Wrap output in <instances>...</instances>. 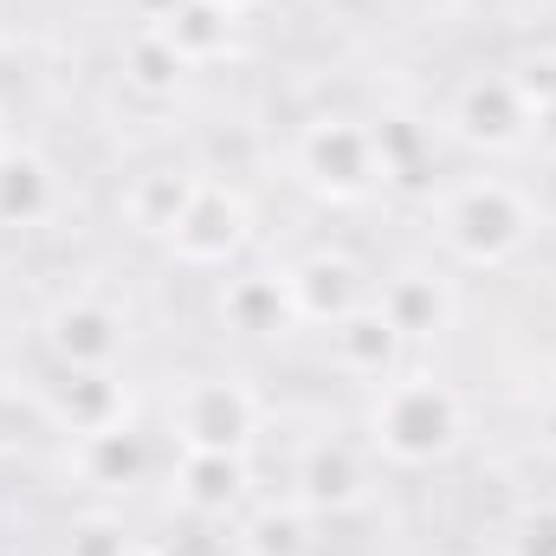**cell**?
<instances>
[{"mask_svg":"<svg viewBox=\"0 0 556 556\" xmlns=\"http://www.w3.org/2000/svg\"><path fill=\"white\" fill-rule=\"evenodd\" d=\"M531 142H538L544 155H556V104H551V111H538V117H531Z\"/></svg>","mask_w":556,"mask_h":556,"instance_id":"23","label":"cell"},{"mask_svg":"<svg viewBox=\"0 0 556 556\" xmlns=\"http://www.w3.org/2000/svg\"><path fill=\"white\" fill-rule=\"evenodd\" d=\"M369 453L389 466H433L466 440V395L440 376H389L369 389Z\"/></svg>","mask_w":556,"mask_h":556,"instance_id":"2","label":"cell"},{"mask_svg":"<svg viewBox=\"0 0 556 556\" xmlns=\"http://www.w3.org/2000/svg\"><path fill=\"white\" fill-rule=\"evenodd\" d=\"M130 556H168V551H155V544H130Z\"/></svg>","mask_w":556,"mask_h":556,"instance_id":"26","label":"cell"},{"mask_svg":"<svg viewBox=\"0 0 556 556\" xmlns=\"http://www.w3.org/2000/svg\"><path fill=\"white\" fill-rule=\"evenodd\" d=\"M46 415L59 420V433L85 440V433L124 427V420H130V395H124L117 369H65V376L46 389Z\"/></svg>","mask_w":556,"mask_h":556,"instance_id":"14","label":"cell"},{"mask_svg":"<svg viewBox=\"0 0 556 556\" xmlns=\"http://www.w3.org/2000/svg\"><path fill=\"white\" fill-rule=\"evenodd\" d=\"M505 556H556V498L518 511V525L505 538Z\"/></svg>","mask_w":556,"mask_h":556,"instance_id":"21","label":"cell"},{"mask_svg":"<svg viewBox=\"0 0 556 556\" xmlns=\"http://www.w3.org/2000/svg\"><path fill=\"white\" fill-rule=\"evenodd\" d=\"M260 427H266L260 395L240 376H220V369L214 376H188L175 389V402H168V433L188 453H240V459H253Z\"/></svg>","mask_w":556,"mask_h":556,"instance_id":"4","label":"cell"},{"mask_svg":"<svg viewBox=\"0 0 556 556\" xmlns=\"http://www.w3.org/2000/svg\"><path fill=\"white\" fill-rule=\"evenodd\" d=\"M207 7H220V13H233V20H247V13H253L260 0H207Z\"/></svg>","mask_w":556,"mask_h":556,"instance_id":"24","label":"cell"},{"mask_svg":"<svg viewBox=\"0 0 556 556\" xmlns=\"http://www.w3.org/2000/svg\"><path fill=\"white\" fill-rule=\"evenodd\" d=\"M188 78V65L162 46V33L155 26H142L137 46H130V85L137 91H155V98H175V85Z\"/></svg>","mask_w":556,"mask_h":556,"instance_id":"20","label":"cell"},{"mask_svg":"<svg viewBox=\"0 0 556 556\" xmlns=\"http://www.w3.org/2000/svg\"><path fill=\"white\" fill-rule=\"evenodd\" d=\"M427 220H433V240L453 266H511L531 240H538V207L518 181L505 175H466V181H446L433 201H427Z\"/></svg>","mask_w":556,"mask_h":556,"instance_id":"1","label":"cell"},{"mask_svg":"<svg viewBox=\"0 0 556 556\" xmlns=\"http://www.w3.org/2000/svg\"><path fill=\"white\" fill-rule=\"evenodd\" d=\"M376 304L389 311V324L408 343H427V337L453 330V317H459V291H453V278L440 266H395L376 285Z\"/></svg>","mask_w":556,"mask_h":556,"instance_id":"9","label":"cell"},{"mask_svg":"<svg viewBox=\"0 0 556 556\" xmlns=\"http://www.w3.org/2000/svg\"><path fill=\"white\" fill-rule=\"evenodd\" d=\"M130 531L117 525V518H85V525H72V544L65 556H130Z\"/></svg>","mask_w":556,"mask_h":556,"instance_id":"22","label":"cell"},{"mask_svg":"<svg viewBox=\"0 0 556 556\" xmlns=\"http://www.w3.org/2000/svg\"><path fill=\"white\" fill-rule=\"evenodd\" d=\"M291 498L304 511H350L369 498V459L350 446V440H311L298 472H291Z\"/></svg>","mask_w":556,"mask_h":556,"instance_id":"12","label":"cell"},{"mask_svg":"<svg viewBox=\"0 0 556 556\" xmlns=\"http://www.w3.org/2000/svg\"><path fill=\"white\" fill-rule=\"evenodd\" d=\"M330 356H337V369L350 376V382H363V389H376V382H389L395 369H402V350H408V337L389 324V311L369 298V304H356L350 317H337L330 330Z\"/></svg>","mask_w":556,"mask_h":556,"instance_id":"10","label":"cell"},{"mask_svg":"<svg viewBox=\"0 0 556 556\" xmlns=\"http://www.w3.org/2000/svg\"><path fill=\"white\" fill-rule=\"evenodd\" d=\"M233 551L240 556H317V511H304L291 492L260 498L233 518Z\"/></svg>","mask_w":556,"mask_h":556,"instance_id":"16","label":"cell"},{"mask_svg":"<svg viewBox=\"0 0 556 556\" xmlns=\"http://www.w3.org/2000/svg\"><path fill=\"white\" fill-rule=\"evenodd\" d=\"M291 168H298L304 188H317L324 201H343V207L389 188V162H382L376 124H363V117H311L291 142Z\"/></svg>","mask_w":556,"mask_h":556,"instance_id":"3","label":"cell"},{"mask_svg":"<svg viewBox=\"0 0 556 556\" xmlns=\"http://www.w3.org/2000/svg\"><path fill=\"white\" fill-rule=\"evenodd\" d=\"M168 498L188 511V518H240L253 485H247V459L240 453H188L175 446V466H168Z\"/></svg>","mask_w":556,"mask_h":556,"instance_id":"8","label":"cell"},{"mask_svg":"<svg viewBox=\"0 0 556 556\" xmlns=\"http://www.w3.org/2000/svg\"><path fill=\"white\" fill-rule=\"evenodd\" d=\"M72 459H78V479H85V485H98V492H130L142 472H149V440L137 433V420H124V427H104V433L72 440Z\"/></svg>","mask_w":556,"mask_h":556,"instance_id":"18","label":"cell"},{"mask_svg":"<svg viewBox=\"0 0 556 556\" xmlns=\"http://www.w3.org/2000/svg\"><path fill=\"white\" fill-rule=\"evenodd\" d=\"M39 343L59 369H117L130 356V311L98 285H72L46 304Z\"/></svg>","mask_w":556,"mask_h":556,"instance_id":"5","label":"cell"},{"mask_svg":"<svg viewBox=\"0 0 556 556\" xmlns=\"http://www.w3.org/2000/svg\"><path fill=\"white\" fill-rule=\"evenodd\" d=\"M247 227H253V214H247L240 188L201 175L194 201H188L181 220L168 227V253H175L181 266H227V260L247 247Z\"/></svg>","mask_w":556,"mask_h":556,"instance_id":"7","label":"cell"},{"mask_svg":"<svg viewBox=\"0 0 556 556\" xmlns=\"http://www.w3.org/2000/svg\"><path fill=\"white\" fill-rule=\"evenodd\" d=\"M59 201H65L59 168H52L39 149L13 142V149L0 155V227H46V220L59 214Z\"/></svg>","mask_w":556,"mask_h":556,"instance_id":"15","label":"cell"},{"mask_svg":"<svg viewBox=\"0 0 556 556\" xmlns=\"http://www.w3.org/2000/svg\"><path fill=\"white\" fill-rule=\"evenodd\" d=\"M194 188H201V175H188V168H142L137 181H130V194H124V214H130L137 233L168 240V227L181 220V207L194 201Z\"/></svg>","mask_w":556,"mask_h":556,"instance_id":"19","label":"cell"},{"mask_svg":"<svg viewBox=\"0 0 556 556\" xmlns=\"http://www.w3.org/2000/svg\"><path fill=\"white\" fill-rule=\"evenodd\" d=\"M13 149V124H7V111H0V155Z\"/></svg>","mask_w":556,"mask_h":556,"instance_id":"25","label":"cell"},{"mask_svg":"<svg viewBox=\"0 0 556 556\" xmlns=\"http://www.w3.org/2000/svg\"><path fill=\"white\" fill-rule=\"evenodd\" d=\"M149 26L162 33V46H168L188 72H201V65L227 59V52H233V33H240V20H233V13H220V7H207V0H168Z\"/></svg>","mask_w":556,"mask_h":556,"instance_id":"17","label":"cell"},{"mask_svg":"<svg viewBox=\"0 0 556 556\" xmlns=\"http://www.w3.org/2000/svg\"><path fill=\"white\" fill-rule=\"evenodd\" d=\"M446 130L485 155H511L531 142V111L511 85V72H472L453 98H446Z\"/></svg>","mask_w":556,"mask_h":556,"instance_id":"6","label":"cell"},{"mask_svg":"<svg viewBox=\"0 0 556 556\" xmlns=\"http://www.w3.org/2000/svg\"><path fill=\"white\" fill-rule=\"evenodd\" d=\"M285 278H291L298 324H317V330H330L337 317H350L356 304H369V278H363V266H356L350 253H330V247H317L311 260L285 266Z\"/></svg>","mask_w":556,"mask_h":556,"instance_id":"11","label":"cell"},{"mask_svg":"<svg viewBox=\"0 0 556 556\" xmlns=\"http://www.w3.org/2000/svg\"><path fill=\"white\" fill-rule=\"evenodd\" d=\"M220 324H227L233 337H253V343L285 337V330L298 324V304H291V278H285V266H253V273L227 278V285H220Z\"/></svg>","mask_w":556,"mask_h":556,"instance_id":"13","label":"cell"},{"mask_svg":"<svg viewBox=\"0 0 556 556\" xmlns=\"http://www.w3.org/2000/svg\"><path fill=\"white\" fill-rule=\"evenodd\" d=\"M0 402H7V369H0Z\"/></svg>","mask_w":556,"mask_h":556,"instance_id":"27","label":"cell"}]
</instances>
